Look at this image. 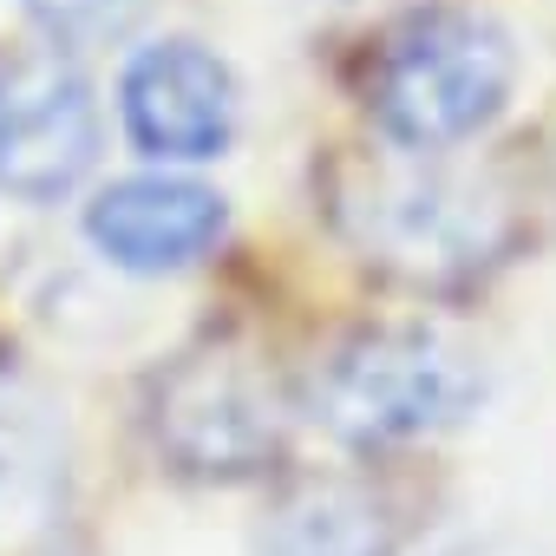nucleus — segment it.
Wrapping results in <instances>:
<instances>
[{"label": "nucleus", "instance_id": "f257e3e1", "mask_svg": "<svg viewBox=\"0 0 556 556\" xmlns=\"http://www.w3.org/2000/svg\"><path fill=\"white\" fill-rule=\"evenodd\" d=\"M348 242L400 282H458L504 242V203L491 184L432 164L426 151L354 164L334 184Z\"/></svg>", "mask_w": 556, "mask_h": 556}, {"label": "nucleus", "instance_id": "f03ea898", "mask_svg": "<svg viewBox=\"0 0 556 556\" xmlns=\"http://www.w3.org/2000/svg\"><path fill=\"white\" fill-rule=\"evenodd\" d=\"M517 79V47L471 8L413 14L374 66V118L400 151H452L478 138Z\"/></svg>", "mask_w": 556, "mask_h": 556}, {"label": "nucleus", "instance_id": "7ed1b4c3", "mask_svg": "<svg viewBox=\"0 0 556 556\" xmlns=\"http://www.w3.org/2000/svg\"><path fill=\"white\" fill-rule=\"evenodd\" d=\"M484 400L478 361L432 328H374L334 348L315 413L348 445H419L465 426Z\"/></svg>", "mask_w": 556, "mask_h": 556}, {"label": "nucleus", "instance_id": "20e7f679", "mask_svg": "<svg viewBox=\"0 0 556 556\" xmlns=\"http://www.w3.org/2000/svg\"><path fill=\"white\" fill-rule=\"evenodd\" d=\"M99 164V105L73 60H0V197L60 203Z\"/></svg>", "mask_w": 556, "mask_h": 556}, {"label": "nucleus", "instance_id": "39448f33", "mask_svg": "<svg viewBox=\"0 0 556 556\" xmlns=\"http://www.w3.org/2000/svg\"><path fill=\"white\" fill-rule=\"evenodd\" d=\"M157 445L203 478H249L282 452V400L242 354H190L157 380Z\"/></svg>", "mask_w": 556, "mask_h": 556}, {"label": "nucleus", "instance_id": "423d86ee", "mask_svg": "<svg viewBox=\"0 0 556 556\" xmlns=\"http://www.w3.org/2000/svg\"><path fill=\"white\" fill-rule=\"evenodd\" d=\"M125 131L157 164H203L223 157L236 138V79L197 40H157L131 53L118 79Z\"/></svg>", "mask_w": 556, "mask_h": 556}, {"label": "nucleus", "instance_id": "0eeeda50", "mask_svg": "<svg viewBox=\"0 0 556 556\" xmlns=\"http://www.w3.org/2000/svg\"><path fill=\"white\" fill-rule=\"evenodd\" d=\"M229 229V203L210 184L190 177H118L86 203V236L112 268L131 275H170L203 262Z\"/></svg>", "mask_w": 556, "mask_h": 556}, {"label": "nucleus", "instance_id": "6e6552de", "mask_svg": "<svg viewBox=\"0 0 556 556\" xmlns=\"http://www.w3.org/2000/svg\"><path fill=\"white\" fill-rule=\"evenodd\" d=\"M66 504L60 432L34 406H0V549H27Z\"/></svg>", "mask_w": 556, "mask_h": 556}, {"label": "nucleus", "instance_id": "1a4fd4ad", "mask_svg": "<svg viewBox=\"0 0 556 556\" xmlns=\"http://www.w3.org/2000/svg\"><path fill=\"white\" fill-rule=\"evenodd\" d=\"M262 556H380V510L348 484H308L268 517Z\"/></svg>", "mask_w": 556, "mask_h": 556}, {"label": "nucleus", "instance_id": "9d476101", "mask_svg": "<svg viewBox=\"0 0 556 556\" xmlns=\"http://www.w3.org/2000/svg\"><path fill=\"white\" fill-rule=\"evenodd\" d=\"M144 0H27L34 27L53 40V47H99L112 34H125L138 21Z\"/></svg>", "mask_w": 556, "mask_h": 556}, {"label": "nucleus", "instance_id": "9b49d317", "mask_svg": "<svg viewBox=\"0 0 556 556\" xmlns=\"http://www.w3.org/2000/svg\"><path fill=\"white\" fill-rule=\"evenodd\" d=\"M432 556H517V549H504V543H445Z\"/></svg>", "mask_w": 556, "mask_h": 556}]
</instances>
